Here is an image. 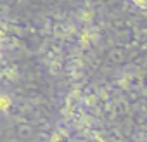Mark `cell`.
Wrapping results in <instances>:
<instances>
[{
  "label": "cell",
  "instance_id": "obj_1",
  "mask_svg": "<svg viewBox=\"0 0 147 142\" xmlns=\"http://www.w3.org/2000/svg\"><path fill=\"white\" fill-rule=\"evenodd\" d=\"M133 4V7L140 9V11H147V0H130Z\"/></svg>",
  "mask_w": 147,
  "mask_h": 142
}]
</instances>
